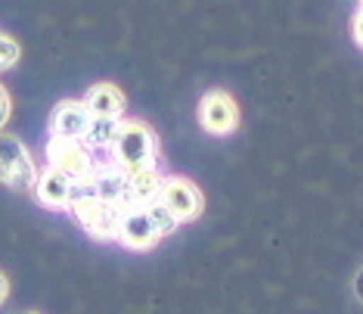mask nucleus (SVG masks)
<instances>
[{
	"mask_svg": "<svg viewBox=\"0 0 363 314\" xmlns=\"http://www.w3.org/2000/svg\"><path fill=\"white\" fill-rule=\"evenodd\" d=\"M112 165L121 168L125 175L137 171H155V156H159V140L152 128L143 121H121L118 137L112 144Z\"/></svg>",
	"mask_w": 363,
	"mask_h": 314,
	"instance_id": "1",
	"label": "nucleus"
},
{
	"mask_svg": "<svg viewBox=\"0 0 363 314\" xmlns=\"http://www.w3.org/2000/svg\"><path fill=\"white\" fill-rule=\"evenodd\" d=\"M72 212L81 221V227L87 230L94 239H118L121 221H125V205H115L106 200H96L90 196L84 187L75 184V193H72Z\"/></svg>",
	"mask_w": 363,
	"mask_h": 314,
	"instance_id": "2",
	"label": "nucleus"
},
{
	"mask_svg": "<svg viewBox=\"0 0 363 314\" xmlns=\"http://www.w3.org/2000/svg\"><path fill=\"white\" fill-rule=\"evenodd\" d=\"M174 227H177V221L162 205H152V209H128L125 221H121V230H118V239L128 249H152Z\"/></svg>",
	"mask_w": 363,
	"mask_h": 314,
	"instance_id": "3",
	"label": "nucleus"
},
{
	"mask_svg": "<svg viewBox=\"0 0 363 314\" xmlns=\"http://www.w3.org/2000/svg\"><path fill=\"white\" fill-rule=\"evenodd\" d=\"M0 184L10 190H35L38 184V168L26 144L6 134H0Z\"/></svg>",
	"mask_w": 363,
	"mask_h": 314,
	"instance_id": "4",
	"label": "nucleus"
},
{
	"mask_svg": "<svg viewBox=\"0 0 363 314\" xmlns=\"http://www.w3.org/2000/svg\"><path fill=\"white\" fill-rule=\"evenodd\" d=\"M47 162H50L53 171H60L72 180V184H81V180L90 178V171L96 168L94 159H90V150L81 140H65V137H50L47 140Z\"/></svg>",
	"mask_w": 363,
	"mask_h": 314,
	"instance_id": "5",
	"label": "nucleus"
},
{
	"mask_svg": "<svg viewBox=\"0 0 363 314\" xmlns=\"http://www.w3.org/2000/svg\"><path fill=\"white\" fill-rule=\"evenodd\" d=\"M159 205L180 224V221L199 218L205 200H202V190L196 184H189L186 178H168L164 180V187H162Z\"/></svg>",
	"mask_w": 363,
	"mask_h": 314,
	"instance_id": "6",
	"label": "nucleus"
},
{
	"mask_svg": "<svg viewBox=\"0 0 363 314\" xmlns=\"http://www.w3.org/2000/svg\"><path fill=\"white\" fill-rule=\"evenodd\" d=\"M199 121L208 134H233L239 125V106L227 90H208L199 103Z\"/></svg>",
	"mask_w": 363,
	"mask_h": 314,
	"instance_id": "7",
	"label": "nucleus"
},
{
	"mask_svg": "<svg viewBox=\"0 0 363 314\" xmlns=\"http://www.w3.org/2000/svg\"><path fill=\"white\" fill-rule=\"evenodd\" d=\"M78 187H84L90 196L96 200H106V202H115V205H125L128 209V175L115 165H100V168L90 171L87 180H81Z\"/></svg>",
	"mask_w": 363,
	"mask_h": 314,
	"instance_id": "8",
	"label": "nucleus"
},
{
	"mask_svg": "<svg viewBox=\"0 0 363 314\" xmlns=\"http://www.w3.org/2000/svg\"><path fill=\"white\" fill-rule=\"evenodd\" d=\"M90 125H94V115H90L84 100H65V103L56 106V112H53V137L81 140V144H84Z\"/></svg>",
	"mask_w": 363,
	"mask_h": 314,
	"instance_id": "9",
	"label": "nucleus"
},
{
	"mask_svg": "<svg viewBox=\"0 0 363 314\" xmlns=\"http://www.w3.org/2000/svg\"><path fill=\"white\" fill-rule=\"evenodd\" d=\"M72 193H75V184H72L65 175H60V171L47 168L44 175H38L35 196H38L40 205H47V209H65V205H72Z\"/></svg>",
	"mask_w": 363,
	"mask_h": 314,
	"instance_id": "10",
	"label": "nucleus"
},
{
	"mask_svg": "<svg viewBox=\"0 0 363 314\" xmlns=\"http://www.w3.org/2000/svg\"><path fill=\"white\" fill-rule=\"evenodd\" d=\"M164 180L155 171H137L128 175V209H152L162 200Z\"/></svg>",
	"mask_w": 363,
	"mask_h": 314,
	"instance_id": "11",
	"label": "nucleus"
},
{
	"mask_svg": "<svg viewBox=\"0 0 363 314\" xmlns=\"http://www.w3.org/2000/svg\"><path fill=\"white\" fill-rule=\"evenodd\" d=\"M84 106L90 109L94 119H118L121 109H125V94H121L115 85H94L84 97Z\"/></svg>",
	"mask_w": 363,
	"mask_h": 314,
	"instance_id": "12",
	"label": "nucleus"
},
{
	"mask_svg": "<svg viewBox=\"0 0 363 314\" xmlns=\"http://www.w3.org/2000/svg\"><path fill=\"white\" fill-rule=\"evenodd\" d=\"M118 128H121L118 119H94V125H90L84 144L94 146V150H112L115 137H118Z\"/></svg>",
	"mask_w": 363,
	"mask_h": 314,
	"instance_id": "13",
	"label": "nucleus"
},
{
	"mask_svg": "<svg viewBox=\"0 0 363 314\" xmlns=\"http://www.w3.org/2000/svg\"><path fill=\"white\" fill-rule=\"evenodd\" d=\"M16 60H19V44L13 38L0 35V72L4 69H13Z\"/></svg>",
	"mask_w": 363,
	"mask_h": 314,
	"instance_id": "14",
	"label": "nucleus"
},
{
	"mask_svg": "<svg viewBox=\"0 0 363 314\" xmlns=\"http://www.w3.org/2000/svg\"><path fill=\"white\" fill-rule=\"evenodd\" d=\"M10 112H13V103H10V94L4 90V85H0V131H4V125L10 121Z\"/></svg>",
	"mask_w": 363,
	"mask_h": 314,
	"instance_id": "15",
	"label": "nucleus"
},
{
	"mask_svg": "<svg viewBox=\"0 0 363 314\" xmlns=\"http://www.w3.org/2000/svg\"><path fill=\"white\" fill-rule=\"evenodd\" d=\"M351 35H354V40L363 47V6L357 10V16H354V22H351Z\"/></svg>",
	"mask_w": 363,
	"mask_h": 314,
	"instance_id": "16",
	"label": "nucleus"
},
{
	"mask_svg": "<svg viewBox=\"0 0 363 314\" xmlns=\"http://www.w3.org/2000/svg\"><path fill=\"white\" fill-rule=\"evenodd\" d=\"M354 296H357V302L363 305V268L357 271V277H354Z\"/></svg>",
	"mask_w": 363,
	"mask_h": 314,
	"instance_id": "17",
	"label": "nucleus"
},
{
	"mask_svg": "<svg viewBox=\"0 0 363 314\" xmlns=\"http://www.w3.org/2000/svg\"><path fill=\"white\" fill-rule=\"evenodd\" d=\"M6 296H10V280H6L4 274H0V302H4Z\"/></svg>",
	"mask_w": 363,
	"mask_h": 314,
	"instance_id": "18",
	"label": "nucleus"
},
{
	"mask_svg": "<svg viewBox=\"0 0 363 314\" xmlns=\"http://www.w3.org/2000/svg\"><path fill=\"white\" fill-rule=\"evenodd\" d=\"M26 314H38V311H26Z\"/></svg>",
	"mask_w": 363,
	"mask_h": 314,
	"instance_id": "19",
	"label": "nucleus"
},
{
	"mask_svg": "<svg viewBox=\"0 0 363 314\" xmlns=\"http://www.w3.org/2000/svg\"><path fill=\"white\" fill-rule=\"evenodd\" d=\"M360 4H363V0H360Z\"/></svg>",
	"mask_w": 363,
	"mask_h": 314,
	"instance_id": "20",
	"label": "nucleus"
}]
</instances>
